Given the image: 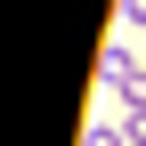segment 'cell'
<instances>
[{
  "label": "cell",
  "mask_w": 146,
  "mask_h": 146,
  "mask_svg": "<svg viewBox=\"0 0 146 146\" xmlns=\"http://www.w3.org/2000/svg\"><path fill=\"white\" fill-rule=\"evenodd\" d=\"M122 16H130V25H146V0H122Z\"/></svg>",
  "instance_id": "6da1fadb"
}]
</instances>
